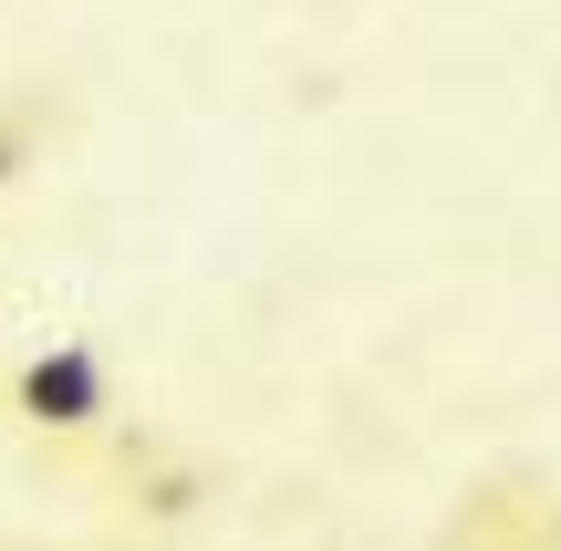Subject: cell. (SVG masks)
I'll return each instance as SVG.
<instances>
[{"mask_svg": "<svg viewBox=\"0 0 561 551\" xmlns=\"http://www.w3.org/2000/svg\"><path fill=\"white\" fill-rule=\"evenodd\" d=\"M0 406H11V427H32V437H94L104 416H115V365H104L83 333H53V344H32L11 365Z\"/></svg>", "mask_w": 561, "mask_h": 551, "instance_id": "obj_1", "label": "cell"}, {"mask_svg": "<svg viewBox=\"0 0 561 551\" xmlns=\"http://www.w3.org/2000/svg\"><path fill=\"white\" fill-rule=\"evenodd\" d=\"M53 136H62V104L53 94H11V104H0V198L42 167V146H53Z\"/></svg>", "mask_w": 561, "mask_h": 551, "instance_id": "obj_2", "label": "cell"}]
</instances>
